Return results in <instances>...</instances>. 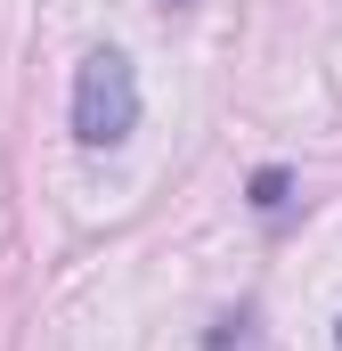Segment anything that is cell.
<instances>
[{"label": "cell", "instance_id": "1", "mask_svg": "<svg viewBox=\"0 0 342 351\" xmlns=\"http://www.w3.org/2000/svg\"><path fill=\"white\" fill-rule=\"evenodd\" d=\"M139 131V74L122 49H90L74 66V139L82 147H122Z\"/></svg>", "mask_w": 342, "mask_h": 351}, {"label": "cell", "instance_id": "2", "mask_svg": "<svg viewBox=\"0 0 342 351\" xmlns=\"http://www.w3.org/2000/svg\"><path fill=\"white\" fill-rule=\"evenodd\" d=\"M334 343H342V327H334Z\"/></svg>", "mask_w": 342, "mask_h": 351}]
</instances>
